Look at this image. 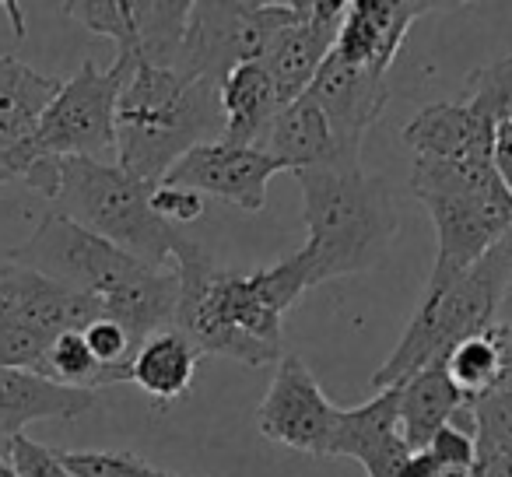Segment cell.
<instances>
[{
  "label": "cell",
  "instance_id": "obj_18",
  "mask_svg": "<svg viewBox=\"0 0 512 477\" xmlns=\"http://www.w3.org/2000/svg\"><path fill=\"white\" fill-rule=\"evenodd\" d=\"M400 137L414 151V158L463 162V158L491 155V148H495V120L470 109L467 102H435V106L421 109Z\"/></svg>",
  "mask_w": 512,
  "mask_h": 477
},
{
  "label": "cell",
  "instance_id": "obj_22",
  "mask_svg": "<svg viewBox=\"0 0 512 477\" xmlns=\"http://www.w3.org/2000/svg\"><path fill=\"white\" fill-rule=\"evenodd\" d=\"M200 358L204 355L176 327L158 330L137 348L134 365H130V383L141 386L144 397L155 400V407H172L190 393Z\"/></svg>",
  "mask_w": 512,
  "mask_h": 477
},
{
  "label": "cell",
  "instance_id": "obj_11",
  "mask_svg": "<svg viewBox=\"0 0 512 477\" xmlns=\"http://www.w3.org/2000/svg\"><path fill=\"white\" fill-rule=\"evenodd\" d=\"M337 411L341 407L330 404L309 365L299 355H285L267 386V397L256 407V428L292 453L330 456Z\"/></svg>",
  "mask_w": 512,
  "mask_h": 477
},
{
  "label": "cell",
  "instance_id": "obj_36",
  "mask_svg": "<svg viewBox=\"0 0 512 477\" xmlns=\"http://www.w3.org/2000/svg\"><path fill=\"white\" fill-rule=\"evenodd\" d=\"M442 474V467H439V460H435L428 449H421V453H411L407 456V463H404V477H439Z\"/></svg>",
  "mask_w": 512,
  "mask_h": 477
},
{
  "label": "cell",
  "instance_id": "obj_25",
  "mask_svg": "<svg viewBox=\"0 0 512 477\" xmlns=\"http://www.w3.org/2000/svg\"><path fill=\"white\" fill-rule=\"evenodd\" d=\"M46 379L67 386V390H85V393H99L109 386H120V379L109 369H102L95 362L92 348H88L85 334L71 330V334H60L53 341L50 355H46Z\"/></svg>",
  "mask_w": 512,
  "mask_h": 477
},
{
  "label": "cell",
  "instance_id": "obj_4",
  "mask_svg": "<svg viewBox=\"0 0 512 477\" xmlns=\"http://www.w3.org/2000/svg\"><path fill=\"white\" fill-rule=\"evenodd\" d=\"M53 211L151 267H176L183 232L151 211V190L99 158H39L22 179Z\"/></svg>",
  "mask_w": 512,
  "mask_h": 477
},
{
  "label": "cell",
  "instance_id": "obj_34",
  "mask_svg": "<svg viewBox=\"0 0 512 477\" xmlns=\"http://www.w3.org/2000/svg\"><path fill=\"white\" fill-rule=\"evenodd\" d=\"M495 176L502 179L505 193L512 197V123H495V148H491Z\"/></svg>",
  "mask_w": 512,
  "mask_h": 477
},
{
  "label": "cell",
  "instance_id": "obj_7",
  "mask_svg": "<svg viewBox=\"0 0 512 477\" xmlns=\"http://www.w3.org/2000/svg\"><path fill=\"white\" fill-rule=\"evenodd\" d=\"M295 18L292 4L278 0H204L190 4L183 53L176 71L186 78L225 85L242 64H260L274 36Z\"/></svg>",
  "mask_w": 512,
  "mask_h": 477
},
{
  "label": "cell",
  "instance_id": "obj_21",
  "mask_svg": "<svg viewBox=\"0 0 512 477\" xmlns=\"http://www.w3.org/2000/svg\"><path fill=\"white\" fill-rule=\"evenodd\" d=\"M281 99L264 64H242L221 85V144L264 151L267 130L278 120Z\"/></svg>",
  "mask_w": 512,
  "mask_h": 477
},
{
  "label": "cell",
  "instance_id": "obj_23",
  "mask_svg": "<svg viewBox=\"0 0 512 477\" xmlns=\"http://www.w3.org/2000/svg\"><path fill=\"white\" fill-rule=\"evenodd\" d=\"M400 390V435H404L407 449L421 453L428 442L453 421V414L467 404L456 383L446 372V358L425 365L418 376L397 386Z\"/></svg>",
  "mask_w": 512,
  "mask_h": 477
},
{
  "label": "cell",
  "instance_id": "obj_14",
  "mask_svg": "<svg viewBox=\"0 0 512 477\" xmlns=\"http://www.w3.org/2000/svg\"><path fill=\"white\" fill-rule=\"evenodd\" d=\"M57 92V78H46L18 57L0 53V183L25 179L36 165L32 137Z\"/></svg>",
  "mask_w": 512,
  "mask_h": 477
},
{
  "label": "cell",
  "instance_id": "obj_3",
  "mask_svg": "<svg viewBox=\"0 0 512 477\" xmlns=\"http://www.w3.org/2000/svg\"><path fill=\"white\" fill-rule=\"evenodd\" d=\"M302 190V218L313 253V285L372 271L397 243L400 214L386 176H372L362 162H337L295 172Z\"/></svg>",
  "mask_w": 512,
  "mask_h": 477
},
{
  "label": "cell",
  "instance_id": "obj_8",
  "mask_svg": "<svg viewBox=\"0 0 512 477\" xmlns=\"http://www.w3.org/2000/svg\"><path fill=\"white\" fill-rule=\"evenodd\" d=\"M130 57H116L102 71L85 60L71 81L60 85L32 137V158H99L116 151V106L130 78Z\"/></svg>",
  "mask_w": 512,
  "mask_h": 477
},
{
  "label": "cell",
  "instance_id": "obj_20",
  "mask_svg": "<svg viewBox=\"0 0 512 477\" xmlns=\"http://www.w3.org/2000/svg\"><path fill=\"white\" fill-rule=\"evenodd\" d=\"M264 151L278 158L285 165V172L320 169V165H337V162H362V158L344 155L334 130H330V120L309 95H302L292 106L281 109L278 120L267 130Z\"/></svg>",
  "mask_w": 512,
  "mask_h": 477
},
{
  "label": "cell",
  "instance_id": "obj_31",
  "mask_svg": "<svg viewBox=\"0 0 512 477\" xmlns=\"http://www.w3.org/2000/svg\"><path fill=\"white\" fill-rule=\"evenodd\" d=\"M81 334H85L95 362H99L102 369L113 372L120 383H130V365H134V355L141 344H137L120 323L109 320V316H99V320H95L92 327L81 330Z\"/></svg>",
  "mask_w": 512,
  "mask_h": 477
},
{
  "label": "cell",
  "instance_id": "obj_16",
  "mask_svg": "<svg viewBox=\"0 0 512 477\" xmlns=\"http://www.w3.org/2000/svg\"><path fill=\"white\" fill-rule=\"evenodd\" d=\"M446 4H421V0H348V15L337 32L334 57L351 67L390 74L404 36L418 18L432 15Z\"/></svg>",
  "mask_w": 512,
  "mask_h": 477
},
{
  "label": "cell",
  "instance_id": "obj_27",
  "mask_svg": "<svg viewBox=\"0 0 512 477\" xmlns=\"http://www.w3.org/2000/svg\"><path fill=\"white\" fill-rule=\"evenodd\" d=\"M71 22L85 25L95 36H106L116 43V57L137 53V29H134V0H71L60 4Z\"/></svg>",
  "mask_w": 512,
  "mask_h": 477
},
{
  "label": "cell",
  "instance_id": "obj_30",
  "mask_svg": "<svg viewBox=\"0 0 512 477\" xmlns=\"http://www.w3.org/2000/svg\"><path fill=\"white\" fill-rule=\"evenodd\" d=\"M60 460L71 477H172L144 463L141 456L113 449H60Z\"/></svg>",
  "mask_w": 512,
  "mask_h": 477
},
{
  "label": "cell",
  "instance_id": "obj_29",
  "mask_svg": "<svg viewBox=\"0 0 512 477\" xmlns=\"http://www.w3.org/2000/svg\"><path fill=\"white\" fill-rule=\"evenodd\" d=\"M467 106L495 123H512V53L470 74Z\"/></svg>",
  "mask_w": 512,
  "mask_h": 477
},
{
  "label": "cell",
  "instance_id": "obj_5",
  "mask_svg": "<svg viewBox=\"0 0 512 477\" xmlns=\"http://www.w3.org/2000/svg\"><path fill=\"white\" fill-rule=\"evenodd\" d=\"M512 281V232L502 243H495L470 271L446 281L439 288H428L421 295L418 313L411 316L404 337L393 348V355L376 372V390L407 383L425 365L446 358L460 341L477 334H488L498 320L505 288Z\"/></svg>",
  "mask_w": 512,
  "mask_h": 477
},
{
  "label": "cell",
  "instance_id": "obj_33",
  "mask_svg": "<svg viewBox=\"0 0 512 477\" xmlns=\"http://www.w3.org/2000/svg\"><path fill=\"white\" fill-rule=\"evenodd\" d=\"M151 211L165 221V225H193V221L204 218V197L197 190H186V186H169L158 183L151 190Z\"/></svg>",
  "mask_w": 512,
  "mask_h": 477
},
{
  "label": "cell",
  "instance_id": "obj_10",
  "mask_svg": "<svg viewBox=\"0 0 512 477\" xmlns=\"http://www.w3.org/2000/svg\"><path fill=\"white\" fill-rule=\"evenodd\" d=\"M435 221V267L428 288L460 278L477 264L495 243L512 232V197L502 183L481 186V190H449L421 197Z\"/></svg>",
  "mask_w": 512,
  "mask_h": 477
},
{
  "label": "cell",
  "instance_id": "obj_17",
  "mask_svg": "<svg viewBox=\"0 0 512 477\" xmlns=\"http://www.w3.org/2000/svg\"><path fill=\"white\" fill-rule=\"evenodd\" d=\"M330 456H351L369 477H404V463L411 456L400 435V390H376V397L362 407L337 411V425L330 435Z\"/></svg>",
  "mask_w": 512,
  "mask_h": 477
},
{
  "label": "cell",
  "instance_id": "obj_19",
  "mask_svg": "<svg viewBox=\"0 0 512 477\" xmlns=\"http://www.w3.org/2000/svg\"><path fill=\"white\" fill-rule=\"evenodd\" d=\"M95 407V393L67 390L36 372L0 369V453L8 456L11 439L25 435L32 421H71Z\"/></svg>",
  "mask_w": 512,
  "mask_h": 477
},
{
  "label": "cell",
  "instance_id": "obj_24",
  "mask_svg": "<svg viewBox=\"0 0 512 477\" xmlns=\"http://www.w3.org/2000/svg\"><path fill=\"white\" fill-rule=\"evenodd\" d=\"M186 22H190L186 0H134V60L155 67H176L179 53H183Z\"/></svg>",
  "mask_w": 512,
  "mask_h": 477
},
{
  "label": "cell",
  "instance_id": "obj_26",
  "mask_svg": "<svg viewBox=\"0 0 512 477\" xmlns=\"http://www.w3.org/2000/svg\"><path fill=\"white\" fill-rule=\"evenodd\" d=\"M446 372L467 400H477L495 390L498 376H502V355H498V344L491 337V330L456 344L446 355Z\"/></svg>",
  "mask_w": 512,
  "mask_h": 477
},
{
  "label": "cell",
  "instance_id": "obj_28",
  "mask_svg": "<svg viewBox=\"0 0 512 477\" xmlns=\"http://www.w3.org/2000/svg\"><path fill=\"white\" fill-rule=\"evenodd\" d=\"M477 453H495L512 463V390H491L470 400Z\"/></svg>",
  "mask_w": 512,
  "mask_h": 477
},
{
  "label": "cell",
  "instance_id": "obj_37",
  "mask_svg": "<svg viewBox=\"0 0 512 477\" xmlns=\"http://www.w3.org/2000/svg\"><path fill=\"white\" fill-rule=\"evenodd\" d=\"M0 477H18V474H15V467H11L8 456H4V453H0Z\"/></svg>",
  "mask_w": 512,
  "mask_h": 477
},
{
  "label": "cell",
  "instance_id": "obj_15",
  "mask_svg": "<svg viewBox=\"0 0 512 477\" xmlns=\"http://www.w3.org/2000/svg\"><path fill=\"white\" fill-rule=\"evenodd\" d=\"M306 95L330 120V130H334L344 155L362 158V141L372 130V123L379 120V113H383L390 85H386L383 74L351 67L330 53Z\"/></svg>",
  "mask_w": 512,
  "mask_h": 477
},
{
  "label": "cell",
  "instance_id": "obj_12",
  "mask_svg": "<svg viewBox=\"0 0 512 477\" xmlns=\"http://www.w3.org/2000/svg\"><path fill=\"white\" fill-rule=\"evenodd\" d=\"M348 15V0H295V18L274 36L260 64L278 88L281 109L309 92L320 67L337 46V32Z\"/></svg>",
  "mask_w": 512,
  "mask_h": 477
},
{
  "label": "cell",
  "instance_id": "obj_13",
  "mask_svg": "<svg viewBox=\"0 0 512 477\" xmlns=\"http://www.w3.org/2000/svg\"><path fill=\"white\" fill-rule=\"evenodd\" d=\"M285 172V165L260 148H232V144H200L179 158L162 183L197 190L200 197H221L242 211L256 214L267 204V186Z\"/></svg>",
  "mask_w": 512,
  "mask_h": 477
},
{
  "label": "cell",
  "instance_id": "obj_2",
  "mask_svg": "<svg viewBox=\"0 0 512 477\" xmlns=\"http://www.w3.org/2000/svg\"><path fill=\"white\" fill-rule=\"evenodd\" d=\"M221 88L134 60L116 106V165L155 190L200 144L221 141Z\"/></svg>",
  "mask_w": 512,
  "mask_h": 477
},
{
  "label": "cell",
  "instance_id": "obj_6",
  "mask_svg": "<svg viewBox=\"0 0 512 477\" xmlns=\"http://www.w3.org/2000/svg\"><path fill=\"white\" fill-rule=\"evenodd\" d=\"M106 316L99 299L78 295L22 264H0V369L36 372L46 379L53 341L92 327Z\"/></svg>",
  "mask_w": 512,
  "mask_h": 477
},
{
  "label": "cell",
  "instance_id": "obj_35",
  "mask_svg": "<svg viewBox=\"0 0 512 477\" xmlns=\"http://www.w3.org/2000/svg\"><path fill=\"white\" fill-rule=\"evenodd\" d=\"M467 477H512V463L495 453H477V460Z\"/></svg>",
  "mask_w": 512,
  "mask_h": 477
},
{
  "label": "cell",
  "instance_id": "obj_1",
  "mask_svg": "<svg viewBox=\"0 0 512 477\" xmlns=\"http://www.w3.org/2000/svg\"><path fill=\"white\" fill-rule=\"evenodd\" d=\"M179 309L176 330L200 355L232 358L242 365H278L285 358V313L313 285V253L292 257L256 274L221 271L190 235L176 253Z\"/></svg>",
  "mask_w": 512,
  "mask_h": 477
},
{
  "label": "cell",
  "instance_id": "obj_9",
  "mask_svg": "<svg viewBox=\"0 0 512 477\" xmlns=\"http://www.w3.org/2000/svg\"><path fill=\"white\" fill-rule=\"evenodd\" d=\"M4 260L29 267V271L43 274V278L57 281L78 295H92L99 302L127 288L151 267L57 211L46 214L36 232L22 246L4 253Z\"/></svg>",
  "mask_w": 512,
  "mask_h": 477
},
{
  "label": "cell",
  "instance_id": "obj_32",
  "mask_svg": "<svg viewBox=\"0 0 512 477\" xmlns=\"http://www.w3.org/2000/svg\"><path fill=\"white\" fill-rule=\"evenodd\" d=\"M8 463L15 467L18 477H71L60 460V449L43 446V442L29 439V435H18L8 446Z\"/></svg>",
  "mask_w": 512,
  "mask_h": 477
}]
</instances>
